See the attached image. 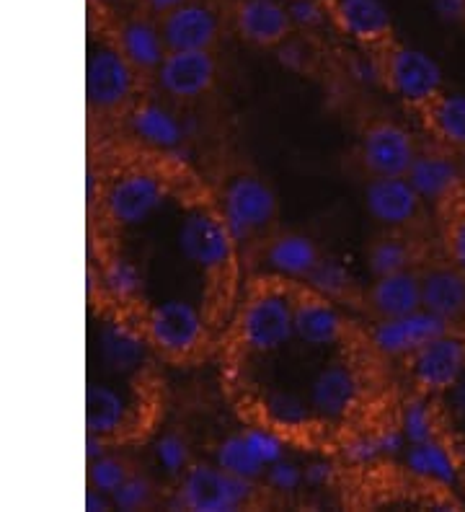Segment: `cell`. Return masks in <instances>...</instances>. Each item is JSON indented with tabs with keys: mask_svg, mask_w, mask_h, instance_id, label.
<instances>
[{
	"mask_svg": "<svg viewBox=\"0 0 465 512\" xmlns=\"http://www.w3.org/2000/svg\"><path fill=\"white\" fill-rule=\"evenodd\" d=\"M367 213L385 228H409L422 213V197L409 176H372L365 192Z\"/></svg>",
	"mask_w": 465,
	"mask_h": 512,
	"instance_id": "9a60e30c",
	"label": "cell"
},
{
	"mask_svg": "<svg viewBox=\"0 0 465 512\" xmlns=\"http://www.w3.org/2000/svg\"><path fill=\"white\" fill-rule=\"evenodd\" d=\"M127 127L140 143L155 150H174L184 143V125L158 101H140L130 109Z\"/></svg>",
	"mask_w": 465,
	"mask_h": 512,
	"instance_id": "cb8c5ba5",
	"label": "cell"
},
{
	"mask_svg": "<svg viewBox=\"0 0 465 512\" xmlns=\"http://www.w3.org/2000/svg\"><path fill=\"white\" fill-rule=\"evenodd\" d=\"M344 458L354 466H365V463L378 461L380 458V448H378V440H375V432L370 435H357V438L349 440L344 445Z\"/></svg>",
	"mask_w": 465,
	"mask_h": 512,
	"instance_id": "b9f144b4",
	"label": "cell"
},
{
	"mask_svg": "<svg viewBox=\"0 0 465 512\" xmlns=\"http://www.w3.org/2000/svg\"><path fill=\"white\" fill-rule=\"evenodd\" d=\"M130 474L132 471L127 461L112 456V453H104V456L88 461V487L106 492L109 497L122 487V481Z\"/></svg>",
	"mask_w": 465,
	"mask_h": 512,
	"instance_id": "e575fe53",
	"label": "cell"
},
{
	"mask_svg": "<svg viewBox=\"0 0 465 512\" xmlns=\"http://www.w3.org/2000/svg\"><path fill=\"white\" fill-rule=\"evenodd\" d=\"M140 3V8L148 13H153V16H163L166 11H171V8L181 6V3H186V0H137Z\"/></svg>",
	"mask_w": 465,
	"mask_h": 512,
	"instance_id": "681fc988",
	"label": "cell"
},
{
	"mask_svg": "<svg viewBox=\"0 0 465 512\" xmlns=\"http://www.w3.org/2000/svg\"><path fill=\"white\" fill-rule=\"evenodd\" d=\"M450 329L453 326L445 319L434 316L427 308H419V311L406 313V316L380 319L370 329V342L385 357H409L411 352H416Z\"/></svg>",
	"mask_w": 465,
	"mask_h": 512,
	"instance_id": "4fadbf2b",
	"label": "cell"
},
{
	"mask_svg": "<svg viewBox=\"0 0 465 512\" xmlns=\"http://www.w3.org/2000/svg\"><path fill=\"white\" fill-rule=\"evenodd\" d=\"M109 32L137 75H155V70L161 68L168 47L163 42L158 16L143 8L135 13H124L122 19L114 21Z\"/></svg>",
	"mask_w": 465,
	"mask_h": 512,
	"instance_id": "5bb4252c",
	"label": "cell"
},
{
	"mask_svg": "<svg viewBox=\"0 0 465 512\" xmlns=\"http://www.w3.org/2000/svg\"><path fill=\"white\" fill-rule=\"evenodd\" d=\"M217 81V60L212 50H168L155 83L163 94L179 101H192L210 94Z\"/></svg>",
	"mask_w": 465,
	"mask_h": 512,
	"instance_id": "8fae6325",
	"label": "cell"
},
{
	"mask_svg": "<svg viewBox=\"0 0 465 512\" xmlns=\"http://www.w3.org/2000/svg\"><path fill=\"white\" fill-rule=\"evenodd\" d=\"M264 256L277 275L290 277V280H308V275L321 259V249L313 238L303 236V233H279V236L269 238Z\"/></svg>",
	"mask_w": 465,
	"mask_h": 512,
	"instance_id": "d4e9b609",
	"label": "cell"
},
{
	"mask_svg": "<svg viewBox=\"0 0 465 512\" xmlns=\"http://www.w3.org/2000/svg\"><path fill=\"white\" fill-rule=\"evenodd\" d=\"M220 215L233 241L246 244L277 220V194L261 176L238 174L223 187Z\"/></svg>",
	"mask_w": 465,
	"mask_h": 512,
	"instance_id": "5b68a950",
	"label": "cell"
},
{
	"mask_svg": "<svg viewBox=\"0 0 465 512\" xmlns=\"http://www.w3.org/2000/svg\"><path fill=\"white\" fill-rule=\"evenodd\" d=\"M215 463L220 469H225L228 474L241 476V479H261L267 466L254 456V450L248 448L243 432L236 435H228L225 440H220L215 448Z\"/></svg>",
	"mask_w": 465,
	"mask_h": 512,
	"instance_id": "f546056e",
	"label": "cell"
},
{
	"mask_svg": "<svg viewBox=\"0 0 465 512\" xmlns=\"http://www.w3.org/2000/svg\"><path fill=\"white\" fill-rule=\"evenodd\" d=\"M308 285L313 293L329 300H341L352 288V275L349 269L336 259V256H323L308 275Z\"/></svg>",
	"mask_w": 465,
	"mask_h": 512,
	"instance_id": "d6a6232c",
	"label": "cell"
},
{
	"mask_svg": "<svg viewBox=\"0 0 465 512\" xmlns=\"http://www.w3.org/2000/svg\"><path fill=\"white\" fill-rule=\"evenodd\" d=\"M168 197V187L150 171H124L104 192V215L117 228H135L153 218Z\"/></svg>",
	"mask_w": 465,
	"mask_h": 512,
	"instance_id": "8992f818",
	"label": "cell"
},
{
	"mask_svg": "<svg viewBox=\"0 0 465 512\" xmlns=\"http://www.w3.org/2000/svg\"><path fill=\"white\" fill-rule=\"evenodd\" d=\"M277 52H279V60H282L287 68H295V70H303L310 60L308 44L298 42V39H292V37H287L285 42L279 44Z\"/></svg>",
	"mask_w": 465,
	"mask_h": 512,
	"instance_id": "7bdbcfd3",
	"label": "cell"
},
{
	"mask_svg": "<svg viewBox=\"0 0 465 512\" xmlns=\"http://www.w3.org/2000/svg\"><path fill=\"white\" fill-rule=\"evenodd\" d=\"M344 334V319L334 308V300L318 293H305L295 298V337L310 347H326L339 342Z\"/></svg>",
	"mask_w": 465,
	"mask_h": 512,
	"instance_id": "603a6c76",
	"label": "cell"
},
{
	"mask_svg": "<svg viewBox=\"0 0 465 512\" xmlns=\"http://www.w3.org/2000/svg\"><path fill=\"white\" fill-rule=\"evenodd\" d=\"M416 259L414 246L401 236H383L370 246L367 262H370V272L375 277L393 275V272H403L411 269Z\"/></svg>",
	"mask_w": 465,
	"mask_h": 512,
	"instance_id": "4dcf8cb0",
	"label": "cell"
},
{
	"mask_svg": "<svg viewBox=\"0 0 465 512\" xmlns=\"http://www.w3.org/2000/svg\"><path fill=\"white\" fill-rule=\"evenodd\" d=\"M424 117L434 138L450 148L465 150V91H442L424 109Z\"/></svg>",
	"mask_w": 465,
	"mask_h": 512,
	"instance_id": "83f0119b",
	"label": "cell"
},
{
	"mask_svg": "<svg viewBox=\"0 0 465 512\" xmlns=\"http://www.w3.org/2000/svg\"><path fill=\"white\" fill-rule=\"evenodd\" d=\"M432 11L445 24H465V0H432Z\"/></svg>",
	"mask_w": 465,
	"mask_h": 512,
	"instance_id": "bcb514c9",
	"label": "cell"
},
{
	"mask_svg": "<svg viewBox=\"0 0 465 512\" xmlns=\"http://www.w3.org/2000/svg\"><path fill=\"white\" fill-rule=\"evenodd\" d=\"M137 70L122 55L109 29L91 34L86 52V101L91 114H114L130 107Z\"/></svg>",
	"mask_w": 465,
	"mask_h": 512,
	"instance_id": "6da1fadb",
	"label": "cell"
},
{
	"mask_svg": "<svg viewBox=\"0 0 465 512\" xmlns=\"http://www.w3.org/2000/svg\"><path fill=\"white\" fill-rule=\"evenodd\" d=\"M360 399V381L347 363H331L310 383V406L316 417L339 419Z\"/></svg>",
	"mask_w": 465,
	"mask_h": 512,
	"instance_id": "ac0fdd59",
	"label": "cell"
},
{
	"mask_svg": "<svg viewBox=\"0 0 465 512\" xmlns=\"http://www.w3.org/2000/svg\"><path fill=\"white\" fill-rule=\"evenodd\" d=\"M99 355L114 373H135L148 357V339L119 321H106L99 329Z\"/></svg>",
	"mask_w": 465,
	"mask_h": 512,
	"instance_id": "484cf974",
	"label": "cell"
},
{
	"mask_svg": "<svg viewBox=\"0 0 465 512\" xmlns=\"http://www.w3.org/2000/svg\"><path fill=\"white\" fill-rule=\"evenodd\" d=\"M295 337V298L285 290H259L248 298L238 319V342L243 350L267 352L285 347Z\"/></svg>",
	"mask_w": 465,
	"mask_h": 512,
	"instance_id": "277c9868",
	"label": "cell"
},
{
	"mask_svg": "<svg viewBox=\"0 0 465 512\" xmlns=\"http://www.w3.org/2000/svg\"><path fill=\"white\" fill-rule=\"evenodd\" d=\"M375 440H378L380 456H403V450L409 445L406 435L401 432V427H383V430L375 432Z\"/></svg>",
	"mask_w": 465,
	"mask_h": 512,
	"instance_id": "ee69618b",
	"label": "cell"
},
{
	"mask_svg": "<svg viewBox=\"0 0 465 512\" xmlns=\"http://www.w3.org/2000/svg\"><path fill=\"white\" fill-rule=\"evenodd\" d=\"M179 249L202 272H223L233 262L236 241L223 215L189 210L179 228Z\"/></svg>",
	"mask_w": 465,
	"mask_h": 512,
	"instance_id": "9c48e42d",
	"label": "cell"
},
{
	"mask_svg": "<svg viewBox=\"0 0 465 512\" xmlns=\"http://www.w3.org/2000/svg\"><path fill=\"white\" fill-rule=\"evenodd\" d=\"M264 406H267V414L277 425L290 427V430H300V427H305L310 419L316 417L310 401L300 399L295 394H287V391H274V394H269Z\"/></svg>",
	"mask_w": 465,
	"mask_h": 512,
	"instance_id": "836d02e7",
	"label": "cell"
},
{
	"mask_svg": "<svg viewBox=\"0 0 465 512\" xmlns=\"http://www.w3.org/2000/svg\"><path fill=\"white\" fill-rule=\"evenodd\" d=\"M331 19L339 32L370 50L393 42V16L383 0H331Z\"/></svg>",
	"mask_w": 465,
	"mask_h": 512,
	"instance_id": "2e32d148",
	"label": "cell"
},
{
	"mask_svg": "<svg viewBox=\"0 0 465 512\" xmlns=\"http://www.w3.org/2000/svg\"><path fill=\"white\" fill-rule=\"evenodd\" d=\"M406 176L424 202L450 200L463 184L460 163L445 150H419Z\"/></svg>",
	"mask_w": 465,
	"mask_h": 512,
	"instance_id": "ffe728a7",
	"label": "cell"
},
{
	"mask_svg": "<svg viewBox=\"0 0 465 512\" xmlns=\"http://www.w3.org/2000/svg\"><path fill=\"white\" fill-rule=\"evenodd\" d=\"M86 510L88 512H106V510H114L112 505V497L106 492H99V489L88 487L86 489Z\"/></svg>",
	"mask_w": 465,
	"mask_h": 512,
	"instance_id": "c3c4849f",
	"label": "cell"
},
{
	"mask_svg": "<svg viewBox=\"0 0 465 512\" xmlns=\"http://www.w3.org/2000/svg\"><path fill=\"white\" fill-rule=\"evenodd\" d=\"M256 500V481L228 474L217 463H192L179 476L174 505L192 512H236Z\"/></svg>",
	"mask_w": 465,
	"mask_h": 512,
	"instance_id": "3957f363",
	"label": "cell"
},
{
	"mask_svg": "<svg viewBox=\"0 0 465 512\" xmlns=\"http://www.w3.org/2000/svg\"><path fill=\"white\" fill-rule=\"evenodd\" d=\"M155 502V487L153 481L143 474H130L122 481V487L112 494L114 510L135 512L145 510Z\"/></svg>",
	"mask_w": 465,
	"mask_h": 512,
	"instance_id": "8d00e7d4",
	"label": "cell"
},
{
	"mask_svg": "<svg viewBox=\"0 0 465 512\" xmlns=\"http://www.w3.org/2000/svg\"><path fill=\"white\" fill-rule=\"evenodd\" d=\"M445 249L450 264L465 272V210L453 218V223L447 225L445 231Z\"/></svg>",
	"mask_w": 465,
	"mask_h": 512,
	"instance_id": "60d3db41",
	"label": "cell"
},
{
	"mask_svg": "<svg viewBox=\"0 0 465 512\" xmlns=\"http://www.w3.org/2000/svg\"><path fill=\"white\" fill-rule=\"evenodd\" d=\"M419 156L416 140L396 122H372L362 132L360 161L372 176H406Z\"/></svg>",
	"mask_w": 465,
	"mask_h": 512,
	"instance_id": "30bf717a",
	"label": "cell"
},
{
	"mask_svg": "<svg viewBox=\"0 0 465 512\" xmlns=\"http://www.w3.org/2000/svg\"><path fill=\"white\" fill-rule=\"evenodd\" d=\"M91 8H96L99 13H114L119 6H122L124 0H88Z\"/></svg>",
	"mask_w": 465,
	"mask_h": 512,
	"instance_id": "816d5d0a",
	"label": "cell"
},
{
	"mask_svg": "<svg viewBox=\"0 0 465 512\" xmlns=\"http://www.w3.org/2000/svg\"><path fill=\"white\" fill-rule=\"evenodd\" d=\"M447 404H450V412L458 419H465V375L455 383L450 391H447Z\"/></svg>",
	"mask_w": 465,
	"mask_h": 512,
	"instance_id": "7dc6e473",
	"label": "cell"
},
{
	"mask_svg": "<svg viewBox=\"0 0 465 512\" xmlns=\"http://www.w3.org/2000/svg\"><path fill=\"white\" fill-rule=\"evenodd\" d=\"M303 476H305V484H308V487L323 489V487H329L331 481H334L336 469L331 466L329 461H310L308 466L303 469Z\"/></svg>",
	"mask_w": 465,
	"mask_h": 512,
	"instance_id": "f6af8a7d",
	"label": "cell"
},
{
	"mask_svg": "<svg viewBox=\"0 0 465 512\" xmlns=\"http://www.w3.org/2000/svg\"><path fill=\"white\" fill-rule=\"evenodd\" d=\"M155 461L166 471L168 476H181L192 466V448L186 443L184 435L179 432H166L158 443H155Z\"/></svg>",
	"mask_w": 465,
	"mask_h": 512,
	"instance_id": "d590c367",
	"label": "cell"
},
{
	"mask_svg": "<svg viewBox=\"0 0 465 512\" xmlns=\"http://www.w3.org/2000/svg\"><path fill=\"white\" fill-rule=\"evenodd\" d=\"M372 313L380 319L406 316L422 308V275L414 269H403L393 275H380L367 293Z\"/></svg>",
	"mask_w": 465,
	"mask_h": 512,
	"instance_id": "7402d4cb",
	"label": "cell"
},
{
	"mask_svg": "<svg viewBox=\"0 0 465 512\" xmlns=\"http://www.w3.org/2000/svg\"><path fill=\"white\" fill-rule=\"evenodd\" d=\"M130 406L119 391L101 383H91L86 391V432L101 438H117L127 425Z\"/></svg>",
	"mask_w": 465,
	"mask_h": 512,
	"instance_id": "4316f807",
	"label": "cell"
},
{
	"mask_svg": "<svg viewBox=\"0 0 465 512\" xmlns=\"http://www.w3.org/2000/svg\"><path fill=\"white\" fill-rule=\"evenodd\" d=\"M243 438H246L248 448L254 450V456L259 458L264 466H272L279 458H285V443L269 430H261V427H251V430H243Z\"/></svg>",
	"mask_w": 465,
	"mask_h": 512,
	"instance_id": "ab89813d",
	"label": "cell"
},
{
	"mask_svg": "<svg viewBox=\"0 0 465 512\" xmlns=\"http://www.w3.org/2000/svg\"><path fill=\"white\" fill-rule=\"evenodd\" d=\"M285 3L295 29L316 32L326 21L334 24V19H331V0H285Z\"/></svg>",
	"mask_w": 465,
	"mask_h": 512,
	"instance_id": "74e56055",
	"label": "cell"
},
{
	"mask_svg": "<svg viewBox=\"0 0 465 512\" xmlns=\"http://www.w3.org/2000/svg\"><path fill=\"white\" fill-rule=\"evenodd\" d=\"M168 50H212L220 39V13L205 0H186L158 16Z\"/></svg>",
	"mask_w": 465,
	"mask_h": 512,
	"instance_id": "7c38bea8",
	"label": "cell"
},
{
	"mask_svg": "<svg viewBox=\"0 0 465 512\" xmlns=\"http://www.w3.org/2000/svg\"><path fill=\"white\" fill-rule=\"evenodd\" d=\"M106 443L109 440L101 438V435H93V432H86V461H93L106 453Z\"/></svg>",
	"mask_w": 465,
	"mask_h": 512,
	"instance_id": "f907efd6",
	"label": "cell"
},
{
	"mask_svg": "<svg viewBox=\"0 0 465 512\" xmlns=\"http://www.w3.org/2000/svg\"><path fill=\"white\" fill-rule=\"evenodd\" d=\"M233 24L236 32L256 47H279L295 32L285 0H238Z\"/></svg>",
	"mask_w": 465,
	"mask_h": 512,
	"instance_id": "e0dca14e",
	"label": "cell"
},
{
	"mask_svg": "<svg viewBox=\"0 0 465 512\" xmlns=\"http://www.w3.org/2000/svg\"><path fill=\"white\" fill-rule=\"evenodd\" d=\"M380 52V73L391 94L406 107L424 112L445 91V73L429 52L391 42Z\"/></svg>",
	"mask_w": 465,
	"mask_h": 512,
	"instance_id": "7a4b0ae2",
	"label": "cell"
},
{
	"mask_svg": "<svg viewBox=\"0 0 465 512\" xmlns=\"http://www.w3.org/2000/svg\"><path fill=\"white\" fill-rule=\"evenodd\" d=\"M411 383L429 396H445L465 375V337L453 329L406 357Z\"/></svg>",
	"mask_w": 465,
	"mask_h": 512,
	"instance_id": "ba28073f",
	"label": "cell"
},
{
	"mask_svg": "<svg viewBox=\"0 0 465 512\" xmlns=\"http://www.w3.org/2000/svg\"><path fill=\"white\" fill-rule=\"evenodd\" d=\"M101 285L114 300H132L143 288V275L127 256H109L101 267Z\"/></svg>",
	"mask_w": 465,
	"mask_h": 512,
	"instance_id": "1f68e13d",
	"label": "cell"
},
{
	"mask_svg": "<svg viewBox=\"0 0 465 512\" xmlns=\"http://www.w3.org/2000/svg\"><path fill=\"white\" fill-rule=\"evenodd\" d=\"M145 339L161 355L184 360L194 355L205 339V321L192 303L166 300L145 313Z\"/></svg>",
	"mask_w": 465,
	"mask_h": 512,
	"instance_id": "52a82bcc",
	"label": "cell"
},
{
	"mask_svg": "<svg viewBox=\"0 0 465 512\" xmlns=\"http://www.w3.org/2000/svg\"><path fill=\"white\" fill-rule=\"evenodd\" d=\"M403 466L411 476L440 489H455L460 484V461L453 445L442 438L409 443L403 450Z\"/></svg>",
	"mask_w": 465,
	"mask_h": 512,
	"instance_id": "d6986e66",
	"label": "cell"
},
{
	"mask_svg": "<svg viewBox=\"0 0 465 512\" xmlns=\"http://www.w3.org/2000/svg\"><path fill=\"white\" fill-rule=\"evenodd\" d=\"M422 308L455 326L465 321V272L440 264L422 272Z\"/></svg>",
	"mask_w": 465,
	"mask_h": 512,
	"instance_id": "44dd1931",
	"label": "cell"
},
{
	"mask_svg": "<svg viewBox=\"0 0 465 512\" xmlns=\"http://www.w3.org/2000/svg\"><path fill=\"white\" fill-rule=\"evenodd\" d=\"M398 427L409 443L440 438V414H437L432 396L416 391L414 396L403 401L401 412H398Z\"/></svg>",
	"mask_w": 465,
	"mask_h": 512,
	"instance_id": "f1b7e54d",
	"label": "cell"
},
{
	"mask_svg": "<svg viewBox=\"0 0 465 512\" xmlns=\"http://www.w3.org/2000/svg\"><path fill=\"white\" fill-rule=\"evenodd\" d=\"M264 481H267V487L272 489V492L295 494L305 484V476L298 463L287 461V458H279L277 463L267 466V471H264Z\"/></svg>",
	"mask_w": 465,
	"mask_h": 512,
	"instance_id": "f35d334b",
	"label": "cell"
}]
</instances>
